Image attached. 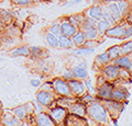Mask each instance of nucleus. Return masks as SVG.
I'll list each match as a JSON object with an SVG mask.
<instances>
[{"mask_svg":"<svg viewBox=\"0 0 132 126\" xmlns=\"http://www.w3.org/2000/svg\"><path fill=\"white\" fill-rule=\"evenodd\" d=\"M119 69H120V67H118L116 64L109 63L108 65H106L101 68L102 77L107 81H110V82L117 81L119 79Z\"/></svg>","mask_w":132,"mask_h":126,"instance_id":"obj_3","label":"nucleus"},{"mask_svg":"<svg viewBox=\"0 0 132 126\" xmlns=\"http://www.w3.org/2000/svg\"><path fill=\"white\" fill-rule=\"evenodd\" d=\"M0 21L3 23V25H9L13 22V13L9 10L0 9Z\"/></svg>","mask_w":132,"mask_h":126,"instance_id":"obj_20","label":"nucleus"},{"mask_svg":"<svg viewBox=\"0 0 132 126\" xmlns=\"http://www.w3.org/2000/svg\"><path fill=\"white\" fill-rule=\"evenodd\" d=\"M36 101L44 108L51 106L52 103L54 102V94L52 92L48 91H44V90H40L36 93Z\"/></svg>","mask_w":132,"mask_h":126,"instance_id":"obj_9","label":"nucleus"},{"mask_svg":"<svg viewBox=\"0 0 132 126\" xmlns=\"http://www.w3.org/2000/svg\"><path fill=\"white\" fill-rule=\"evenodd\" d=\"M86 18V14L85 13H77V14H74V15H69L67 17V20L71 22L73 25H75L78 30H79L80 25L84 22V20Z\"/></svg>","mask_w":132,"mask_h":126,"instance_id":"obj_22","label":"nucleus"},{"mask_svg":"<svg viewBox=\"0 0 132 126\" xmlns=\"http://www.w3.org/2000/svg\"><path fill=\"white\" fill-rule=\"evenodd\" d=\"M72 40L74 42V45L77 46V47H80V46H84V44L86 42V37H85V34L81 30H78L75 34L72 36Z\"/></svg>","mask_w":132,"mask_h":126,"instance_id":"obj_26","label":"nucleus"},{"mask_svg":"<svg viewBox=\"0 0 132 126\" xmlns=\"http://www.w3.org/2000/svg\"><path fill=\"white\" fill-rule=\"evenodd\" d=\"M12 5L18 7H29L32 5L31 0H11Z\"/></svg>","mask_w":132,"mask_h":126,"instance_id":"obj_38","label":"nucleus"},{"mask_svg":"<svg viewBox=\"0 0 132 126\" xmlns=\"http://www.w3.org/2000/svg\"><path fill=\"white\" fill-rule=\"evenodd\" d=\"M130 9H131V12H132V0L130 1Z\"/></svg>","mask_w":132,"mask_h":126,"instance_id":"obj_52","label":"nucleus"},{"mask_svg":"<svg viewBox=\"0 0 132 126\" xmlns=\"http://www.w3.org/2000/svg\"><path fill=\"white\" fill-rule=\"evenodd\" d=\"M102 20H105V21L108 23L110 26L114 25V24H117V22H116L114 19L112 18V15H111L107 10H104V13H102Z\"/></svg>","mask_w":132,"mask_h":126,"instance_id":"obj_35","label":"nucleus"},{"mask_svg":"<svg viewBox=\"0 0 132 126\" xmlns=\"http://www.w3.org/2000/svg\"><path fill=\"white\" fill-rule=\"evenodd\" d=\"M95 101H97V99H95L93 94H89V93H86V94L84 96L80 98V102L84 103L86 106L89 104H92L93 102H95Z\"/></svg>","mask_w":132,"mask_h":126,"instance_id":"obj_36","label":"nucleus"},{"mask_svg":"<svg viewBox=\"0 0 132 126\" xmlns=\"http://www.w3.org/2000/svg\"><path fill=\"white\" fill-rule=\"evenodd\" d=\"M113 84L110 81H105L104 83L97 86L96 95L99 100H108L111 99V93H112Z\"/></svg>","mask_w":132,"mask_h":126,"instance_id":"obj_6","label":"nucleus"},{"mask_svg":"<svg viewBox=\"0 0 132 126\" xmlns=\"http://www.w3.org/2000/svg\"><path fill=\"white\" fill-rule=\"evenodd\" d=\"M96 126H104V124H98V123H97V125H96Z\"/></svg>","mask_w":132,"mask_h":126,"instance_id":"obj_53","label":"nucleus"},{"mask_svg":"<svg viewBox=\"0 0 132 126\" xmlns=\"http://www.w3.org/2000/svg\"><path fill=\"white\" fill-rule=\"evenodd\" d=\"M60 22H61V31H62V34L65 35V36L72 37V36L78 31L77 27L75 25H73V24L67 20V18L61 19Z\"/></svg>","mask_w":132,"mask_h":126,"instance_id":"obj_12","label":"nucleus"},{"mask_svg":"<svg viewBox=\"0 0 132 126\" xmlns=\"http://www.w3.org/2000/svg\"><path fill=\"white\" fill-rule=\"evenodd\" d=\"M35 126H57L48 113L39 112L35 116Z\"/></svg>","mask_w":132,"mask_h":126,"instance_id":"obj_11","label":"nucleus"},{"mask_svg":"<svg viewBox=\"0 0 132 126\" xmlns=\"http://www.w3.org/2000/svg\"><path fill=\"white\" fill-rule=\"evenodd\" d=\"M59 42H60V47L64 48V50H71V48L75 47L72 37H68V36H65L63 34L59 36Z\"/></svg>","mask_w":132,"mask_h":126,"instance_id":"obj_23","label":"nucleus"},{"mask_svg":"<svg viewBox=\"0 0 132 126\" xmlns=\"http://www.w3.org/2000/svg\"><path fill=\"white\" fill-rule=\"evenodd\" d=\"M105 35L107 36V37H110V38L125 40V35H126V22L120 23V24H114V25L110 26L109 29L106 31Z\"/></svg>","mask_w":132,"mask_h":126,"instance_id":"obj_5","label":"nucleus"},{"mask_svg":"<svg viewBox=\"0 0 132 126\" xmlns=\"http://www.w3.org/2000/svg\"><path fill=\"white\" fill-rule=\"evenodd\" d=\"M1 123L3 126H19L20 120L15 115L13 116L12 114H10V113H6V114L2 116Z\"/></svg>","mask_w":132,"mask_h":126,"instance_id":"obj_18","label":"nucleus"},{"mask_svg":"<svg viewBox=\"0 0 132 126\" xmlns=\"http://www.w3.org/2000/svg\"><path fill=\"white\" fill-rule=\"evenodd\" d=\"M10 55L14 56V57H19V56L28 57V56H30V47L24 45V46H20V47L13 48V50L10 52Z\"/></svg>","mask_w":132,"mask_h":126,"instance_id":"obj_24","label":"nucleus"},{"mask_svg":"<svg viewBox=\"0 0 132 126\" xmlns=\"http://www.w3.org/2000/svg\"><path fill=\"white\" fill-rule=\"evenodd\" d=\"M65 126H86V122L82 117H78L77 115L71 114L66 116L65 119Z\"/></svg>","mask_w":132,"mask_h":126,"instance_id":"obj_17","label":"nucleus"},{"mask_svg":"<svg viewBox=\"0 0 132 126\" xmlns=\"http://www.w3.org/2000/svg\"><path fill=\"white\" fill-rule=\"evenodd\" d=\"M69 89H71L72 95L74 98H77V99H80L81 96H84L86 93H87V90H86V87L82 81H80L79 79H73L71 81H67Z\"/></svg>","mask_w":132,"mask_h":126,"instance_id":"obj_4","label":"nucleus"},{"mask_svg":"<svg viewBox=\"0 0 132 126\" xmlns=\"http://www.w3.org/2000/svg\"><path fill=\"white\" fill-rule=\"evenodd\" d=\"M116 3H117L119 10H120L122 17H123V19H125L127 15L131 12V9H130V1H128V0H116Z\"/></svg>","mask_w":132,"mask_h":126,"instance_id":"obj_21","label":"nucleus"},{"mask_svg":"<svg viewBox=\"0 0 132 126\" xmlns=\"http://www.w3.org/2000/svg\"><path fill=\"white\" fill-rule=\"evenodd\" d=\"M48 114L51 115L53 121H54L56 123V125L59 126L60 124L64 123L66 116H67V109L64 108V106H61V105H56L55 108L50 110Z\"/></svg>","mask_w":132,"mask_h":126,"instance_id":"obj_8","label":"nucleus"},{"mask_svg":"<svg viewBox=\"0 0 132 126\" xmlns=\"http://www.w3.org/2000/svg\"><path fill=\"white\" fill-rule=\"evenodd\" d=\"M3 29H5V25H3V23L0 21V32L2 33V31H3Z\"/></svg>","mask_w":132,"mask_h":126,"instance_id":"obj_47","label":"nucleus"},{"mask_svg":"<svg viewBox=\"0 0 132 126\" xmlns=\"http://www.w3.org/2000/svg\"><path fill=\"white\" fill-rule=\"evenodd\" d=\"M12 112H13V114L18 117V119L21 121V120H24L28 115L27 113V109H26V105H20V106H16L12 110Z\"/></svg>","mask_w":132,"mask_h":126,"instance_id":"obj_30","label":"nucleus"},{"mask_svg":"<svg viewBox=\"0 0 132 126\" xmlns=\"http://www.w3.org/2000/svg\"><path fill=\"white\" fill-rule=\"evenodd\" d=\"M48 32H51L52 34H54L56 35L57 37H59L60 35H62V31H61V22L60 21H56L54 22L51 25V27H50V31Z\"/></svg>","mask_w":132,"mask_h":126,"instance_id":"obj_33","label":"nucleus"},{"mask_svg":"<svg viewBox=\"0 0 132 126\" xmlns=\"http://www.w3.org/2000/svg\"><path fill=\"white\" fill-rule=\"evenodd\" d=\"M0 62H2V58H0Z\"/></svg>","mask_w":132,"mask_h":126,"instance_id":"obj_56","label":"nucleus"},{"mask_svg":"<svg viewBox=\"0 0 132 126\" xmlns=\"http://www.w3.org/2000/svg\"><path fill=\"white\" fill-rule=\"evenodd\" d=\"M26 109H27V113L28 114H31V113H33L35 111V109H34V105H33V103L31 102H29V103H27L26 104Z\"/></svg>","mask_w":132,"mask_h":126,"instance_id":"obj_43","label":"nucleus"},{"mask_svg":"<svg viewBox=\"0 0 132 126\" xmlns=\"http://www.w3.org/2000/svg\"><path fill=\"white\" fill-rule=\"evenodd\" d=\"M82 1V0H73L71 5H78V3H80Z\"/></svg>","mask_w":132,"mask_h":126,"instance_id":"obj_45","label":"nucleus"},{"mask_svg":"<svg viewBox=\"0 0 132 126\" xmlns=\"http://www.w3.org/2000/svg\"><path fill=\"white\" fill-rule=\"evenodd\" d=\"M129 96V93L127 92V90H125L121 87L118 86H113L112 89V93H111V99L114 101H118V102H125Z\"/></svg>","mask_w":132,"mask_h":126,"instance_id":"obj_14","label":"nucleus"},{"mask_svg":"<svg viewBox=\"0 0 132 126\" xmlns=\"http://www.w3.org/2000/svg\"><path fill=\"white\" fill-rule=\"evenodd\" d=\"M107 11L109 12V13L112 15V18L114 19L116 22H122L123 20V17L121 14L120 10H119V8L117 6V3H116V1H109L108 3H107Z\"/></svg>","mask_w":132,"mask_h":126,"instance_id":"obj_15","label":"nucleus"},{"mask_svg":"<svg viewBox=\"0 0 132 126\" xmlns=\"http://www.w3.org/2000/svg\"><path fill=\"white\" fill-rule=\"evenodd\" d=\"M71 70L73 71V74L75 75L76 79H79V80H84L88 77V71L86 68H82L80 66H73Z\"/></svg>","mask_w":132,"mask_h":126,"instance_id":"obj_25","label":"nucleus"},{"mask_svg":"<svg viewBox=\"0 0 132 126\" xmlns=\"http://www.w3.org/2000/svg\"><path fill=\"white\" fill-rule=\"evenodd\" d=\"M43 54V48L39 46H31L30 47V55L35 58H40Z\"/></svg>","mask_w":132,"mask_h":126,"instance_id":"obj_34","label":"nucleus"},{"mask_svg":"<svg viewBox=\"0 0 132 126\" xmlns=\"http://www.w3.org/2000/svg\"><path fill=\"white\" fill-rule=\"evenodd\" d=\"M132 53V41H128L120 45V55H130Z\"/></svg>","mask_w":132,"mask_h":126,"instance_id":"obj_32","label":"nucleus"},{"mask_svg":"<svg viewBox=\"0 0 132 126\" xmlns=\"http://www.w3.org/2000/svg\"><path fill=\"white\" fill-rule=\"evenodd\" d=\"M89 1H92V2H99V1H101V0H89Z\"/></svg>","mask_w":132,"mask_h":126,"instance_id":"obj_50","label":"nucleus"},{"mask_svg":"<svg viewBox=\"0 0 132 126\" xmlns=\"http://www.w3.org/2000/svg\"><path fill=\"white\" fill-rule=\"evenodd\" d=\"M131 74L130 70H128L126 68H120L119 69V79H123V80H128L130 79Z\"/></svg>","mask_w":132,"mask_h":126,"instance_id":"obj_37","label":"nucleus"},{"mask_svg":"<svg viewBox=\"0 0 132 126\" xmlns=\"http://www.w3.org/2000/svg\"><path fill=\"white\" fill-rule=\"evenodd\" d=\"M109 27H110V25L105 21V20L101 19V20H99V21H97L96 29H97V32H98L99 36H104L105 33H106V31L108 30Z\"/></svg>","mask_w":132,"mask_h":126,"instance_id":"obj_29","label":"nucleus"},{"mask_svg":"<svg viewBox=\"0 0 132 126\" xmlns=\"http://www.w3.org/2000/svg\"><path fill=\"white\" fill-rule=\"evenodd\" d=\"M78 66H80V67H82V68H86V62H81Z\"/></svg>","mask_w":132,"mask_h":126,"instance_id":"obj_48","label":"nucleus"},{"mask_svg":"<svg viewBox=\"0 0 132 126\" xmlns=\"http://www.w3.org/2000/svg\"><path fill=\"white\" fill-rule=\"evenodd\" d=\"M111 63L116 64L120 68H126L128 70H132V60L128 55H120L119 57L113 59Z\"/></svg>","mask_w":132,"mask_h":126,"instance_id":"obj_16","label":"nucleus"},{"mask_svg":"<svg viewBox=\"0 0 132 126\" xmlns=\"http://www.w3.org/2000/svg\"><path fill=\"white\" fill-rule=\"evenodd\" d=\"M87 115L98 124H106L109 119L108 111L106 110L105 105L98 101L87 105Z\"/></svg>","mask_w":132,"mask_h":126,"instance_id":"obj_1","label":"nucleus"},{"mask_svg":"<svg viewBox=\"0 0 132 126\" xmlns=\"http://www.w3.org/2000/svg\"><path fill=\"white\" fill-rule=\"evenodd\" d=\"M109 63H111V59L107 52L102 53V54H99L97 57L95 58V66L99 67V68H102L104 66H106V65H108Z\"/></svg>","mask_w":132,"mask_h":126,"instance_id":"obj_19","label":"nucleus"},{"mask_svg":"<svg viewBox=\"0 0 132 126\" xmlns=\"http://www.w3.org/2000/svg\"><path fill=\"white\" fill-rule=\"evenodd\" d=\"M40 90H44V91H48V92L55 93L54 92V89H53L52 82H46V83H44V84H41V86H40Z\"/></svg>","mask_w":132,"mask_h":126,"instance_id":"obj_41","label":"nucleus"},{"mask_svg":"<svg viewBox=\"0 0 132 126\" xmlns=\"http://www.w3.org/2000/svg\"><path fill=\"white\" fill-rule=\"evenodd\" d=\"M1 112H2V104L0 102V114H1Z\"/></svg>","mask_w":132,"mask_h":126,"instance_id":"obj_49","label":"nucleus"},{"mask_svg":"<svg viewBox=\"0 0 132 126\" xmlns=\"http://www.w3.org/2000/svg\"><path fill=\"white\" fill-rule=\"evenodd\" d=\"M84 84H85V87H86V90H88V93L89 94H96V90L93 88V86H92V83H90V79L88 78H86V79H84Z\"/></svg>","mask_w":132,"mask_h":126,"instance_id":"obj_39","label":"nucleus"},{"mask_svg":"<svg viewBox=\"0 0 132 126\" xmlns=\"http://www.w3.org/2000/svg\"><path fill=\"white\" fill-rule=\"evenodd\" d=\"M1 41H2V33L0 32V43H1Z\"/></svg>","mask_w":132,"mask_h":126,"instance_id":"obj_51","label":"nucleus"},{"mask_svg":"<svg viewBox=\"0 0 132 126\" xmlns=\"http://www.w3.org/2000/svg\"><path fill=\"white\" fill-rule=\"evenodd\" d=\"M95 52V48H89V47H85V46H80V47H77L76 50H74L72 52L73 55H76V56H82V55H90Z\"/></svg>","mask_w":132,"mask_h":126,"instance_id":"obj_28","label":"nucleus"},{"mask_svg":"<svg viewBox=\"0 0 132 126\" xmlns=\"http://www.w3.org/2000/svg\"><path fill=\"white\" fill-rule=\"evenodd\" d=\"M0 126H3V125H2V123H1V122H0Z\"/></svg>","mask_w":132,"mask_h":126,"instance_id":"obj_54","label":"nucleus"},{"mask_svg":"<svg viewBox=\"0 0 132 126\" xmlns=\"http://www.w3.org/2000/svg\"><path fill=\"white\" fill-rule=\"evenodd\" d=\"M45 41H46V43L48 44V46H51V47H53V48L60 47L59 37H57L56 35L52 34L51 32H47V33L45 34Z\"/></svg>","mask_w":132,"mask_h":126,"instance_id":"obj_27","label":"nucleus"},{"mask_svg":"<svg viewBox=\"0 0 132 126\" xmlns=\"http://www.w3.org/2000/svg\"><path fill=\"white\" fill-rule=\"evenodd\" d=\"M67 111L71 112V114L80 116V117H85L87 115V106L82 102H77V101H74L73 103L68 105Z\"/></svg>","mask_w":132,"mask_h":126,"instance_id":"obj_10","label":"nucleus"},{"mask_svg":"<svg viewBox=\"0 0 132 126\" xmlns=\"http://www.w3.org/2000/svg\"><path fill=\"white\" fill-rule=\"evenodd\" d=\"M30 83H31V86L34 87V88H39L41 84H42V83H41V80L40 79H31Z\"/></svg>","mask_w":132,"mask_h":126,"instance_id":"obj_44","label":"nucleus"},{"mask_svg":"<svg viewBox=\"0 0 132 126\" xmlns=\"http://www.w3.org/2000/svg\"><path fill=\"white\" fill-rule=\"evenodd\" d=\"M42 1H45V0H31L32 5H33V3H39V2H42Z\"/></svg>","mask_w":132,"mask_h":126,"instance_id":"obj_46","label":"nucleus"},{"mask_svg":"<svg viewBox=\"0 0 132 126\" xmlns=\"http://www.w3.org/2000/svg\"><path fill=\"white\" fill-rule=\"evenodd\" d=\"M102 13H104V7L99 6V5H95L93 7L88 8L86 10V17H89L96 21H99V20L102 19Z\"/></svg>","mask_w":132,"mask_h":126,"instance_id":"obj_13","label":"nucleus"},{"mask_svg":"<svg viewBox=\"0 0 132 126\" xmlns=\"http://www.w3.org/2000/svg\"><path fill=\"white\" fill-rule=\"evenodd\" d=\"M99 44H100V42H98L97 40H86L84 46L89 48H96L99 46Z\"/></svg>","mask_w":132,"mask_h":126,"instance_id":"obj_40","label":"nucleus"},{"mask_svg":"<svg viewBox=\"0 0 132 126\" xmlns=\"http://www.w3.org/2000/svg\"><path fill=\"white\" fill-rule=\"evenodd\" d=\"M102 104L105 105L106 110L108 111V114L111 117H116L120 114V112L122 111V102H118L112 99L108 100H102Z\"/></svg>","mask_w":132,"mask_h":126,"instance_id":"obj_7","label":"nucleus"},{"mask_svg":"<svg viewBox=\"0 0 132 126\" xmlns=\"http://www.w3.org/2000/svg\"><path fill=\"white\" fill-rule=\"evenodd\" d=\"M52 84H53L54 92L57 95L66 96V98L73 96L72 92H71V89H69V86H68V82L64 78H55L52 81Z\"/></svg>","mask_w":132,"mask_h":126,"instance_id":"obj_2","label":"nucleus"},{"mask_svg":"<svg viewBox=\"0 0 132 126\" xmlns=\"http://www.w3.org/2000/svg\"><path fill=\"white\" fill-rule=\"evenodd\" d=\"M2 1H5V0H0V2H2Z\"/></svg>","mask_w":132,"mask_h":126,"instance_id":"obj_55","label":"nucleus"},{"mask_svg":"<svg viewBox=\"0 0 132 126\" xmlns=\"http://www.w3.org/2000/svg\"><path fill=\"white\" fill-rule=\"evenodd\" d=\"M107 53H108L111 62H112L113 59H116L117 57L120 56V45H113V46L109 47L108 50H107Z\"/></svg>","mask_w":132,"mask_h":126,"instance_id":"obj_31","label":"nucleus"},{"mask_svg":"<svg viewBox=\"0 0 132 126\" xmlns=\"http://www.w3.org/2000/svg\"><path fill=\"white\" fill-rule=\"evenodd\" d=\"M63 78L66 80V81H71L73 79H76V77L75 75L73 74V71L72 70H66L64 72V75H63Z\"/></svg>","mask_w":132,"mask_h":126,"instance_id":"obj_42","label":"nucleus"}]
</instances>
